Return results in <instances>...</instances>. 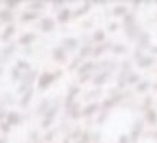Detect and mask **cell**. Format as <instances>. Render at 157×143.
Masks as SVG:
<instances>
[{
	"mask_svg": "<svg viewBox=\"0 0 157 143\" xmlns=\"http://www.w3.org/2000/svg\"><path fill=\"white\" fill-rule=\"evenodd\" d=\"M18 120V114H10L9 116V123H16Z\"/></svg>",
	"mask_w": 157,
	"mask_h": 143,
	"instance_id": "cell-1",
	"label": "cell"
},
{
	"mask_svg": "<svg viewBox=\"0 0 157 143\" xmlns=\"http://www.w3.org/2000/svg\"><path fill=\"white\" fill-rule=\"evenodd\" d=\"M7 29H9V31H7V32L4 33V38H7V36H9L10 33H12V32H13V28H12V26H10V28H7Z\"/></svg>",
	"mask_w": 157,
	"mask_h": 143,
	"instance_id": "cell-2",
	"label": "cell"
}]
</instances>
